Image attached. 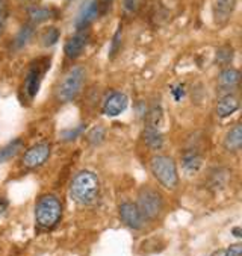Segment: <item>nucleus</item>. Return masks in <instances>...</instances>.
<instances>
[{"mask_svg": "<svg viewBox=\"0 0 242 256\" xmlns=\"http://www.w3.org/2000/svg\"><path fill=\"white\" fill-rule=\"evenodd\" d=\"M83 82H85V68L80 66L70 68L58 86V92H56L58 100L62 102V104H67V102L76 98L83 86Z\"/></svg>", "mask_w": 242, "mask_h": 256, "instance_id": "obj_4", "label": "nucleus"}, {"mask_svg": "<svg viewBox=\"0 0 242 256\" xmlns=\"http://www.w3.org/2000/svg\"><path fill=\"white\" fill-rule=\"evenodd\" d=\"M85 129V126H80V128H77V129H73V130H67V132H64V138L65 140H73V138H76L79 134H80V130H83Z\"/></svg>", "mask_w": 242, "mask_h": 256, "instance_id": "obj_28", "label": "nucleus"}, {"mask_svg": "<svg viewBox=\"0 0 242 256\" xmlns=\"http://www.w3.org/2000/svg\"><path fill=\"white\" fill-rule=\"evenodd\" d=\"M6 210H8V202L3 197H0V214H3Z\"/></svg>", "mask_w": 242, "mask_h": 256, "instance_id": "obj_30", "label": "nucleus"}, {"mask_svg": "<svg viewBox=\"0 0 242 256\" xmlns=\"http://www.w3.org/2000/svg\"><path fill=\"white\" fill-rule=\"evenodd\" d=\"M21 146H23L21 140H14V141L8 142L6 146L0 147V164H3V162L12 160L17 155V153L21 150Z\"/></svg>", "mask_w": 242, "mask_h": 256, "instance_id": "obj_18", "label": "nucleus"}, {"mask_svg": "<svg viewBox=\"0 0 242 256\" xmlns=\"http://www.w3.org/2000/svg\"><path fill=\"white\" fill-rule=\"evenodd\" d=\"M33 36V28L30 24H26L20 29V32L17 34L15 40H14V47L18 50V48H23L24 46H27V42L32 40Z\"/></svg>", "mask_w": 242, "mask_h": 256, "instance_id": "obj_19", "label": "nucleus"}, {"mask_svg": "<svg viewBox=\"0 0 242 256\" xmlns=\"http://www.w3.org/2000/svg\"><path fill=\"white\" fill-rule=\"evenodd\" d=\"M227 256H242V244H232L227 250H226Z\"/></svg>", "mask_w": 242, "mask_h": 256, "instance_id": "obj_26", "label": "nucleus"}, {"mask_svg": "<svg viewBox=\"0 0 242 256\" xmlns=\"http://www.w3.org/2000/svg\"><path fill=\"white\" fill-rule=\"evenodd\" d=\"M224 148L229 152H238L242 147V126L241 123H236L224 136Z\"/></svg>", "mask_w": 242, "mask_h": 256, "instance_id": "obj_15", "label": "nucleus"}, {"mask_svg": "<svg viewBox=\"0 0 242 256\" xmlns=\"http://www.w3.org/2000/svg\"><path fill=\"white\" fill-rule=\"evenodd\" d=\"M88 40H89V35L86 30H77L76 35L70 36L67 41H65V46H64V52L65 55L70 58V60H76L79 58L83 50L88 44Z\"/></svg>", "mask_w": 242, "mask_h": 256, "instance_id": "obj_8", "label": "nucleus"}, {"mask_svg": "<svg viewBox=\"0 0 242 256\" xmlns=\"http://www.w3.org/2000/svg\"><path fill=\"white\" fill-rule=\"evenodd\" d=\"M103 136H105V129L103 128H94L89 134H88V140H89V142L91 144H100L102 142V140H103Z\"/></svg>", "mask_w": 242, "mask_h": 256, "instance_id": "obj_24", "label": "nucleus"}, {"mask_svg": "<svg viewBox=\"0 0 242 256\" xmlns=\"http://www.w3.org/2000/svg\"><path fill=\"white\" fill-rule=\"evenodd\" d=\"M127 104H129V100H127V96L126 94H123L120 91H114L105 100V104H103V112L108 117H118L120 114H123L126 111Z\"/></svg>", "mask_w": 242, "mask_h": 256, "instance_id": "obj_7", "label": "nucleus"}, {"mask_svg": "<svg viewBox=\"0 0 242 256\" xmlns=\"http://www.w3.org/2000/svg\"><path fill=\"white\" fill-rule=\"evenodd\" d=\"M239 110V100L235 97V96H224L217 105V114L218 117L221 118H226V117H230L233 116L236 111Z\"/></svg>", "mask_w": 242, "mask_h": 256, "instance_id": "obj_16", "label": "nucleus"}, {"mask_svg": "<svg viewBox=\"0 0 242 256\" xmlns=\"http://www.w3.org/2000/svg\"><path fill=\"white\" fill-rule=\"evenodd\" d=\"M232 58H233V50L230 47H221L217 50V62L220 66H227L232 62Z\"/></svg>", "mask_w": 242, "mask_h": 256, "instance_id": "obj_21", "label": "nucleus"}, {"mask_svg": "<svg viewBox=\"0 0 242 256\" xmlns=\"http://www.w3.org/2000/svg\"><path fill=\"white\" fill-rule=\"evenodd\" d=\"M59 38V32L56 28H48V30H45L44 36H42V44L44 46H53Z\"/></svg>", "mask_w": 242, "mask_h": 256, "instance_id": "obj_23", "label": "nucleus"}, {"mask_svg": "<svg viewBox=\"0 0 242 256\" xmlns=\"http://www.w3.org/2000/svg\"><path fill=\"white\" fill-rule=\"evenodd\" d=\"M144 141H145V144H147L149 148L161 150L164 147L165 138H164V134L159 130V128L147 124L144 129Z\"/></svg>", "mask_w": 242, "mask_h": 256, "instance_id": "obj_14", "label": "nucleus"}, {"mask_svg": "<svg viewBox=\"0 0 242 256\" xmlns=\"http://www.w3.org/2000/svg\"><path fill=\"white\" fill-rule=\"evenodd\" d=\"M100 184L97 176L92 172H80L71 182L70 194L74 202L79 204H92L99 197Z\"/></svg>", "mask_w": 242, "mask_h": 256, "instance_id": "obj_1", "label": "nucleus"}, {"mask_svg": "<svg viewBox=\"0 0 242 256\" xmlns=\"http://www.w3.org/2000/svg\"><path fill=\"white\" fill-rule=\"evenodd\" d=\"M212 256H227V254H226V250H217L212 253Z\"/></svg>", "mask_w": 242, "mask_h": 256, "instance_id": "obj_32", "label": "nucleus"}, {"mask_svg": "<svg viewBox=\"0 0 242 256\" xmlns=\"http://www.w3.org/2000/svg\"><path fill=\"white\" fill-rule=\"evenodd\" d=\"M97 17H99V2L97 0H89L77 14L74 26L77 30H85Z\"/></svg>", "mask_w": 242, "mask_h": 256, "instance_id": "obj_10", "label": "nucleus"}, {"mask_svg": "<svg viewBox=\"0 0 242 256\" xmlns=\"http://www.w3.org/2000/svg\"><path fill=\"white\" fill-rule=\"evenodd\" d=\"M239 78H241V76H239V72H238L236 68L229 67V68H224V70L220 73V76H218V84H220V86H221L223 90H232V88L238 86Z\"/></svg>", "mask_w": 242, "mask_h": 256, "instance_id": "obj_17", "label": "nucleus"}, {"mask_svg": "<svg viewBox=\"0 0 242 256\" xmlns=\"http://www.w3.org/2000/svg\"><path fill=\"white\" fill-rule=\"evenodd\" d=\"M232 232H233V235H235L236 238H241V236H242V232H241V228H235V229H233Z\"/></svg>", "mask_w": 242, "mask_h": 256, "instance_id": "obj_31", "label": "nucleus"}, {"mask_svg": "<svg viewBox=\"0 0 242 256\" xmlns=\"http://www.w3.org/2000/svg\"><path fill=\"white\" fill-rule=\"evenodd\" d=\"M182 168L188 176L197 174L202 168V155L196 148L185 150L182 155Z\"/></svg>", "mask_w": 242, "mask_h": 256, "instance_id": "obj_11", "label": "nucleus"}, {"mask_svg": "<svg viewBox=\"0 0 242 256\" xmlns=\"http://www.w3.org/2000/svg\"><path fill=\"white\" fill-rule=\"evenodd\" d=\"M62 216V204L53 194L42 196L35 208V220L41 229H52L58 224Z\"/></svg>", "mask_w": 242, "mask_h": 256, "instance_id": "obj_2", "label": "nucleus"}, {"mask_svg": "<svg viewBox=\"0 0 242 256\" xmlns=\"http://www.w3.org/2000/svg\"><path fill=\"white\" fill-rule=\"evenodd\" d=\"M6 20H8V2L6 0H0V36L5 32Z\"/></svg>", "mask_w": 242, "mask_h": 256, "instance_id": "obj_22", "label": "nucleus"}, {"mask_svg": "<svg viewBox=\"0 0 242 256\" xmlns=\"http://www.w3.org/2000/svg\"><path fill=\"white\" fill-rule=\"evenodd\" d=\"M171 91H173L174 100H180V98L185 96V90H183V86H182V85H177V86H174Z\"/></svg>", "mask_w": 242, "mask_h": 256, "instance_id": "obj_29", "label": "nucleus"}, {"mask_svg": "<svg viewBox=\"0 0 242 256\" xmlns=\"http://www.w3.org/2000/svg\"><path fill=\"white\" fill-rule=\"evenodd\" d=\"M150 170L158 182L167 188L174 190L179 185V174L174 161L167 155H156L150 161Z\"/></svg>", "mask_w": 242, "mask_h": 256, "instance_id": "obj_3", "label": "nucleus"}, {"mask_svg": "<svg viewBox=\"0 0 242 256\" xmlns=\"http://www.w3.org/2000/svg\"><path fill=\"white\" fill-rule=\"evenodd\" d=\"M120 38H121V28H118V30L115 32L114 35V40H112V47H111V56H114L118 50V46H120Z\"/></svg>", "mask_w": 242, "mask_h": 256, "instance_id": "obj_27", "label": "nucleus"}, {"mask_svg": "<svg viewBox=\"0 0 242 256\" xmlns=\"http://www.w3.org/2000/svg\"><path fill=\"white\" fill-rule=\"evenodd\" d=\"M120 218L121 222L129 226L130 229H141L142 224H144V218L141 217L138 208H136V204L130 203V202H124L121 203V206H120Z\"/></svg>", "mask_w": 242, "mask_h": 256, "instance_id": "obj_9", "label": "nucleus"}, {"mask_svg": "<svg viewBox=\"0 0 242 256\" xmlns=\"http://www.w3.org/2000/svg\"><path fill=\"white\" fill-rule=\"evenodd\" d=\"M41 79H42V72L38 66H33L29 72H27V76H26V80H24V90H26V94L33 98L38 91H39V85H41Z\"/></svg>", "mask_w": 242, "mask_h": 256, "instance_id": "obj_13", "label": "nucleus"}, {"mask_svg": "<svg viewBox=\"0 0 242 256\" xmlns=\"http://www.w3.org/2000/svg\"><path fill=\"white\" fill-rule=\"evenodd\" d=\"M236 6V0H215L214 18L217 24H224L230 20Z\"/></svg>", "mask_w": 242, "mask_h": 256, "instance_id": "obj_12", "label": "nucleus"}, {"mask_svg": "<svg viewBox=\"0 0 242 256\" xmlns=\"http://www.w3.org/2000/svg\"><path fill=\"white\" fill-rule=\"evenodd\" d=\"M136 208L142 218L155 220L162 211V197L153 190H144L138 197Z\"/></svg>", "mask_w": 242, "mask_h": 256, "instance_id": "obj_5", "label": "nucleus"}, {"mask_svg": "<svg viewBox=\"0 0 242 256\" xmlns=\"http://www.w3.org/2000/svg\"><path fill=\"white\" fill-rule=\"evenodd\" d=\"M52 17V11L48 8H41V6H35V8H30L29 10V18L32 23L38 24V23H42L45 20H48Z\"/></svg>", "mask_w": 242, "mask_h": 256, "instance_id": "obj_20", "label": "nucleus"}, {"mask_svg": "<svg viewBox=\"0 0 242 256\" xmlns=\"http://www.w3.org/2000/svg\"><path fill=\"white\" fill-rule=\"evenodd\" d=\"M138 6H139V0H123V8L129 14L136 12Z\"/></svg>", "mask_w": 242, "mask_h": 256, "instance_id": "obj_25", "label": "nucleus"}, {"mask_svg": "<svg viewBox=\"0 0 242 256\" xmlns=\"http://www.w3.org/2000/svg\"><path fill=\"white\" fill-rule=\"evenodd\" d=\"M50 152H52V147H50V142H47V141L32 146L30 148L24 152L23 166L30 170L41 167L48 160V156H50Z\"/></svg>", "mask_w": 242, "mask_h": 256, "instance_id": "obj_6", "label": "nucleus"}]
</instances>
